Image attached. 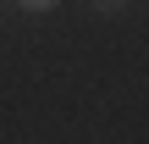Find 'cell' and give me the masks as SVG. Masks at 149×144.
<instances>
[{
  "label": "cell",
  "instance_id": "1",
  "mask_svg": "<svg viewBox=\"0 0 149 144\" xmlns=\"http://www.w3.org/2000/svg\"><path fill=\"white\" fill-rule=\"evenodd\" d=\"M122 6H127V0H94V11H105V17H111V11H122Z\"/></svg>",
  "mask_w": 149,
  "mask_h": 144
},
{
  "label": "cell",
  "instance_id": "2",
  "mask_svg": "<svg viewBox=\"0 0 149 144\" xmlns=\"http://www.w3.org/2000/svg\"><path fill=\"white\" fill-rule=\"evenodd\" d=\"M22 6H28V11H50L55 0H22Z\"/></svg>",
  "mask_w": 149,
  "mask_h": 144
}]
</instances>
